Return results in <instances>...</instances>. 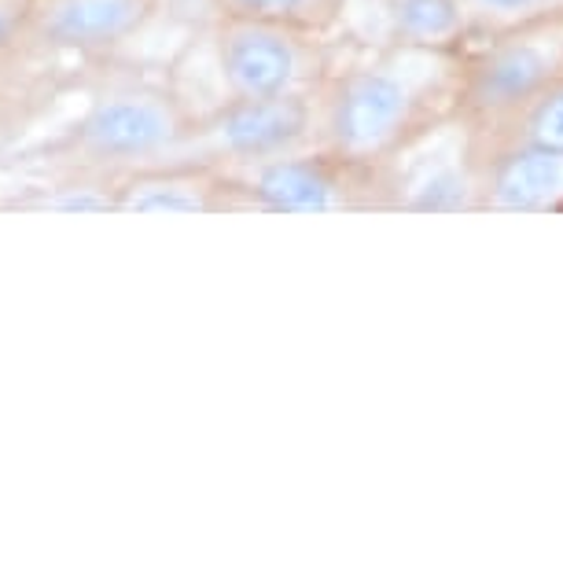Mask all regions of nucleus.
Masks as SVG:
<instances>
[{"label": "nucleus", "mask_w": 563, "mask_h": 563, "mask_svg": "<svg viewBox=\"0 0 563 563\" xmlns=\"http://www.w3.org/2000/svg\"><path fill=\"white\" fill-rule=\"evenodd\" d=\"M218 15H243V19H269V23H288L328 34L343 30V15L350 0H214Z\"/></svg>", "instance_id": "12"}, {"label": "nucleus", "mask_w": 563, "mask_h": 563, "mask_svg": "<svg viewBox=\"0 0 563 563\" xmlns=\"http://www.w3.org/2000/svg\"><path fill=\"white\" fill-rule=\"evenodd\" d=\"M372 12V30L350 45H412L464 52L472 41L467 19L456 0H350Z\"/></svg>", "instance_id": "11"}, {"label": "nucleus", "mask_w": 563, "mask_h": 563, "mask_svg": "<svg viewBox=\"0 0 563 563\" xmlns=\"http://www.w3.org/2000/svg\"><path fill=\"white\" fill-rule=\"evenodd\" d=\"M41 0H0V56L34 34Z\"/></svg>", "instance_id": "15"}, {"label": "nucleus", "mask_w": 563, "mask_h": 563, "mask_svg": "<svg viewBox=\"0 0 563 563\" xmlns=\"http://www.w3.org/2000/svg\"><path fill=\"white\" fill-rule=\"evenodd\" d=\"M339 48L328 34L269 23V19L218 15L214 67L225 97H299L317 92L332 74Z\"/></svg>", "instance_id": "5"}, {"label": "nucleus", "mask_w": 563, "mask_h": 563, "mask_svg": "<svg viewBox=\"0 0 563 563\" xmlns=\"http://www.w3.org/2000/svg\"><path fill=\"white\" fill-rule=\"evenodd\" d=\"M321 144L317 92L299 97H225L210 114H199L177 158H196L218 169H240L265 158Z\"/></svg>", "instance_id": "6"}, {"label": "nucleus", "mask_w": 563, "mask_h": 563, "mask_svg": "<svg viewBox=\"0 0 563 563\" xmlns=\"http://www.w3.org/2000/svg\"><path fill=\"white\" fill-rule=\"evenodd\" d=\"M119 210L125 214H218L236 210L232 180L225 169L169 158V163L141 166L119 177Z\"/></svg>", "instance_id": "9"}, {"label": "nucleus", "mask_w": 563, "mask_h": 563, "mask_svg": "<svg viewBox=\"0 0 563 563\" xmlns=\"http://www.w3.org/2000/svg\"><path fill=\"white\" fill-rule=\"evenodd\" d=\"M483 214H563V155L545 147L479 136Z\"/></svg>", "instance_id": "8"}, {"label": "nucleus", "mask_w": 563, "mask_h": 563, "mask_svg": "<svg viewBox=\"0 0 563 563\" xmlns=\"http://www.w3.org/2000/svg\"><path fill=\"white\" fill-rule=\"evenodd\" d=\"M475 130V125H472ZM479 136H505V141H523L545 152L563 155V85L549 89L545 97L527 103L523 111H516L512 119H505L494 130H475Z\"/></svg>", "instance_id": "13"}, {"label": "nucleus", "mask_w": 563, "mask_h": 563, "mask_svg": "<svg viewBox=\"0 0 563 563\" xmlns=\"http://www.w3.org/2000/svg\"><path fill=\"white\" fill-rule=\"evenodd\" d=\"M467 19L472 37L497 34V30H512L534 19L563 15V0H456Z\"/></svg>", "instance_id": "14"}, {"label": "nucleus", "mask_w": 563, "mask_h": 563, "mask_svg": "<svg viewBox=\"0 0 563 563\" xmlns=\"http://www.w3.org/2000/svg\"><path fill=\"white\" fill-rule=\"evenodd\" d=\"M461 103V52L350 45L317 89V130L328 152L384 166Z\"/></svg>", "instance_id": "1"}, {"label": "nucleus", "mask_w": 563, "mask_h": 563, "mask_svg": "<svg viewBox=\"0 0 563 563\" xmlns=\"http://www.w3.org/2000/svg\"><path fill=\"white\" fill-rule=\"evenodd\" d=\"M236 210L265 214H361L387 210L379 166L354 163L324 144L265 158V163L225 169Z\"/></svg>", "instance_id": "4"}, {"label": "nucleus", "mask_w": 563, "mask_h": 563, "mask_svg": "<svg viewBox=\"0 0 563 563\" xmlns=\"http://www.w3.org/2000/svg\"><path fill=\"white\" fill-rule=\"evenodd\" d=\"M196 119L199 114L188 111V103L166 85H122L92 100V108L67 133L63 152H70L89 174L122 177L130 169L177 158L196 130Z\"/></svg>", "instance_id": "2"}, {"label": "nucleus", "mask_w": 563, "mask_h": 563, "mask_svg": "<svg viewBox=\"0 0 563 563\" xmlns=\"http://www.w3.org/2000/svg\"><path fill=\"white\" fill-rule=\"evenodd\" d=\"M387 210L401 214H483L479 141L472 122L453 114L417 144L379 166Z\"/></svg>", "instance_id": "7"}, {"label": "nucleus", "mask_w": 563, "mask_h": 563, "mask_svg": "<svg viewBox=\"0 0 563 563\" xmlns=\"http://www.w3.org/2000/svg\"><path fill=\"white\" fill-rule=\"evenodd\" d=\"M563 85V15L472 37L461 52V119L494 130Z\"/></svg>", "instance_id": "3"}, {"label": "nucleus", "mask_w": 563, "mask_h": 563, "mask_svg": "<svg viewBox=\"0 0 563 563\" xmlns=\"http://www.w3.org/2000/svg\"><path fill=\"white\" fill-rule=\"evenodd\" d=\"M158 0H41L30 41L59 52H111L141 34Z\"/></svg>", "instance_id": "10"}]
</instances>
